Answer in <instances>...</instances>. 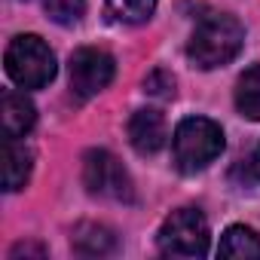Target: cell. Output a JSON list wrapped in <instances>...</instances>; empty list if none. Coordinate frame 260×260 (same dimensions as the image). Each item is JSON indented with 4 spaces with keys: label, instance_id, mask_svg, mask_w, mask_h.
Masks as SVG:
<instances>
[{
    "label": "cell",
    "instance_id": "cell-12",
    "mask_svg": "<svg viewBox=\"0 0 260 260\" xmlns=\"http://www.w3.org/2000/svg\"><path fill=\"white\" fill-rule=\"evenodd\" d=\"M71 245L80 254H107L113 248V233L107 226H98V223H83L71 236Z\"/></svg>",
    "mask_w": 260,
    "mask_h": 260
},
{
    "label": "cell",
    "instance_id": "cell-17",
    "mask_svg": "<svg viewBox=\"0 0 260 260\" xmlns=\"http://www.w3.org/2000/svg\"><path fill=\"white\" fill-rule=\"evenodd\" d=\"M254 175L260 178V144H257V153H254Z\"/></svg>",
    "mask_w": 260,
    "mask_h": 260
},
{
    "label": "cell",
    "instance_id": "cell-5",
    "mask_svg": "<svg viewBox=\"0 0 260 260\" xmlns=\"http://www.w3.org/2000/svg\"><path fill=\"white\" fill-rule=\"evenodd\" d=\"M83 181L95 196H104L113 202H135L132 178L122 169V162L107 150H89L83 156Z\"/></svg>",
    "mask_w": 260,
    "mask_h": 260
},
{
    "label": "cell",
    "instance_id": "cell-15",
    "mask_svg": "<svg viewBox=\"0 0 260 260\" xmlns=\"http://www.w3.org/2000/svg\"><path fill=\"white\" fill-rule=\"evenodd\" d=\"M144 92L169 98V95H175V77H172V74H166V71H153V74L144 80Z\"/></svg>",
    "mask_w": 260,
    "mask_h": 260
},
{
    "label": "cell",
    "instance_id": "cell-4",
    "mask_svg": "<svg viewBox=\"0 0 260 260\" xmlns=\"http://www.w3.org/2000/svg\"><path fill=\"white\" fill-rule=\"evenodd\" d=\"M208 220L196 208H178L172 211L156 236V245L166 257H205L208 254Z\"/></svg>",
    "mask_w": 260,
    "mask_h": 260
},
{
    "label": "cell",
    "instance_id": "cell-9",
    "mask_svg": "<svg viewBox=\"0 0 260 260\" xmlns=\"http://www.w3.org/2000/svg\"><path fill=\"white\" fill-rule=\"evenodd\" d=\"M34 169V153L19 138H4V190L16 193L28 184Z\"/></svg>",
    "mask_w": 260,
    "mask_h": 260
},
{
    "label": "cell",
    "instance_id": "cell-1",
    "mask_svg": "<svg viewBox=\"0 0 260 260\" xmlns=\"http://www.w3.org/2000/svg\"><path fill=\"white\" fill-rule=\"evenodd\" d=\"M242 43H245V28L239 25V19L226 16V13H211L193 28L187 55L196 68L211 71V68L233 61L239 55Z\"/></svg>",
    "mask_w": 260,
    "mask_h": 260
},
{
    "label": "cell",
    "instance_id": "cell-3",
    "mask_svg": "<svg viewBox=\"0 0 260 260\" xmlns=\"http://www.w3.org/2000/svg\"><path fill=\"white\" fill-rule=\"evenodd\" d=\"M7 74L22 89H43L55 77V55L37 34H22L7 46Z\"/></svg>",
    "mask_w": 260,
    "mask_h": 260
},
{
    "label": "cell",
    "instance_id": "cell-14",
    "mask_svg": "<svg viewBox=\"0 0 260 260\" xmlns=\"http://www.w3.org/2000/svg\"><path fill=\"white\" fill-rule=\"evenodd\" d=\"M43 7L52 22L58 25H77L86 13V0H43Z\"/></svg>",
    "mask_w": 260,
    "mask_h": 260
},
{
    "label": "cell",
    "instance_id": "cell-8",
    "mask_svg": "<svg viewBox=\"0 0 260 260\" xmlns=\"http://www.w3.org/2000/svg\"><path fill=\"white\" fill-rule=\"evenodd\" d=\"M0 122H4V138H25L37 122V107L31 104V98L10 89L0 101Z\"/></svg>",
    "mask_w": 260,
    "mask_h": 260
},
{
    "label": "cell",
    "instance_id": "cell-11",
    "mask_svg": "<svg viewBox=\"0 0 260 260\" xmlns=\"http://www.w3.org/2000/svg\"><path fill=\"white\" fill-rule=\"evenodd\" d=\"M236 107L245 119H260V64L248 68L236 83Z\"/></svg>",
    "mask_w": 260,
    "mask_h": 260
},
{
    "label": "cell",
    "instance_id": "cell-7",
    "mask_svg": "<svg viewBox=\"0 0 260 260\" xmlns=\"http://www.w3.org/2000/svg\"><path fill=\"white\" fill-rule=\"evenodd\" d=\"M128 141L141 156H153L166 144V119L159 110H135L128 119Z\"/></svg>",
    "mask_w": 260,
    "mask_h": 260
},
{
    "label": "cell",
    "instance_id": "cell-13",
    "mask_svg": "<svg viewBox=\"0 0 260 260\" xmlns=\"http://www.w3.org/2000/svg\"><path fill=\"white\" fill-rule=\"evenodd\" d=\"M107 10L113 19L128 22V25H141L153 16L156 0H107Z\"/></svg>",
    "mask_w": 260,
    "mask_h": 260
},
{
    "label": "cell",
    "instance_id": "cell-10",
    "mask_svg": "<svg viewBox=\"0 0 260 260\" xmlns=\"http://www.w3.org/2000/svg\"><path fill=\"white\" fill-rule=\"evenodd\" d=\"M217 254L236 260H260V236L251 226H230L217 245Z\"/></svg>",
    "mask_w": 260,
    "mask_h": 260
},
{
    "label": "cell",
    "instance_id": "cell-6",
    "mask_svg": "<svg viewBox=\"0 0 260 260\" xmlns=\"http://www.w3.org/2000/svg\"><path fill=\"white\" fill-rule=\"evenodd\" d=\"M113 74H116L113 55L104 52V49L83 46V49H77L71 55V89L80 98H92L101 89H107Z\"/></svg>",
    "mask_w": 260,
    "mask_h": 260
},
{
    "label": "cell",
    "instance_id": "cell-16",
    "mask_svg": "<svg viewBox=\"0 0 260 260\" xmlns=\"http://www.w3.org/2000/svg\"><path fill=\"white\" fill-rule=\"evenodd\" d=\"M22 254H37V257H43L46 248H43V245H25V242H22V245H16V248L10 251V260H19Z\"/></svg>",
    "mask_w": 260,
    "mask_h": 260
},
{
    "label": "cell",
    "instance_id": "cell-2",
    "mask_svg": "<svg viewBox=\"0 0 260 260\" xmlns=\"http://www.w3.org/2000/svg\"><path fill=\"white\" fill-rule=\"evenodd\" d=\"M172 153L175 166L184 175H196L208 169L220 153H223V132L214 119L205 116H187L178 122L175 138H172Z\"/></svg>",
    "mask_w": 260,
    "mask_h": 260
}]
</instances>
